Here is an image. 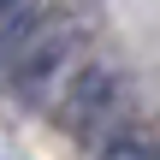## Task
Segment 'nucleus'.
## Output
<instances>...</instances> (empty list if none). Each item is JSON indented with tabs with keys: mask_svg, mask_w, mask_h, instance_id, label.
Masks as SVG:
<instances>
[{
	"mask_svg": "<svg viewBox=\"0 0 160 160\" xmlns=\"http://www.w3.org/2000/svg\"><path fill=\"white\" fill-rule=\"evenodd\" d=\"M12 6H18V0H0V12H12Z\"/></svg>",
	"mask_w": 160,
	"mask_h": 160,
	"instance_id": "nucleus-4",
	"label": "nucleus"
},
{
	"mask_svg": "<svg viewBox=\"0 0 160 160\" xmlns=\"http://www.w3.org/2000/svg\"><path fill=\"white\" fill-rule=\"evenodd\" d=\"M101 160H160V142L154 137H137V131H113Z\"/></svg>",
	"mask_w": 160,
	"mask_h": 160,
	"instance_id": "nucleus-3",
	"label": "nucleus"
},
{
	"mask_svg": "<svg viewBox=\"0 0 160 160\" xmlns=\"http://www.w3.org/2000/svg\"><path fill=\"white\" fill-rule=\"evenodd\" d=\"M71 53H77V24H71L59 6L24 12V18L6 30V42H0V59H6L12 83H18L24 95H42V89L71 65Z\"/></svg>",
	"mask_w": 160,
	"mask_h": 160,
	"instance_id": "nucleus-1",
	"label": "nucleus"
},
{
	"mask_svg": "<svg viewBox=\"0 0 160 160\" xmlns=\"http://www.w3.org/2000/svg\"><path fill=\"white\" fill-rule=\"evenodd\" d=\"M59 119H65L71 137H107V131H119V119H125V89H119V77H113L107 65L77 71Z\"/></svg>",
	"mask_w": 160,
	"mask_h": 160,
	"instance_id": "nucleus-2",
	"label": "nucleus"
}]
</instances>
